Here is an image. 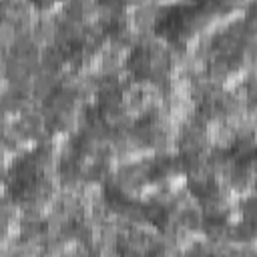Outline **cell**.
I'll return each instance as SVG.
<instances>
[{
  "label": "cell",
  "mask_w": 257,
  "mask_h": 257,
  "mask_svg": "<svg viewBox=\"0 0 257 257\" xmlns=\"http://www.w3.org/2000/svg\"><path fill=\"white\" fill-rule=\"evenodd\" d=\"M44 163H46V157L42 155L40 149L24 155L14 163L8 179V193L14 201L28 203L38 199L46 191Z\"/></svg>",
  "instance_id": "6da1fadb"
},
{
  "label": "cell",
  "mask_w": 257,
  "mask_h": 257,
  "mask_svg": "<svg viewBox=\"0 0 257 257\" xmlns=\"http://www.w3.org/2000/svg\"><path fill=\"white\" fill-rule=\"evenodd\" d=\"M169 56L153 46V44H139L128 52L126 58V66L133 72L135 78L139 80H161L165 78V74L169 72Z\"/></svg>",
  "instance_id": "7a4b0ae2"
}]
</instances>
